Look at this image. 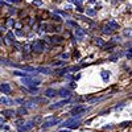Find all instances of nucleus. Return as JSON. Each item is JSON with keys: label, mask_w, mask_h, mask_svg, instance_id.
<instances>
[{"label": "nucleus", "mask_w": 132, "mask_h": 132, "mask_svg": "<svg viewBox=\"0 0 132 132\" xmlns=\"http://www.w3.org/2000/svg\"><path fill=\"white\" fill-rule=\"evenodd\" d=\"M36 70L40 71V73H42V74H50V73H52V70H50L49 68H37Z\"/></svg>", "instance_id": "obj_17"}, {"label": "nucleus", "mask_w": 132, "mask_h": 132, "mask_svg": "<svg viewBox=\"0 0 132 132\" xmlns=\"http://www.w3.org/2000/svg\"><path fill=\"white\" fill-rule=\"evenodd\" d=\"M62 41H63V38L60 37V36H53V37H50V42H52V44H60V42H62Z\"/></svg>", "instance_id": "obj_16"}, {"label": "nucleus", "mask_w": 132, "mask_h": 132, "mask_svg": "<svg viewBox=\"0 0 132 132\" xmlns=\"http://www.w3.org/2000/svg\"><path fill=\"white\" fill-rule=\"evenodd\" d=\"M16 35H17V36H23L24 33H23V30H20V29H19V30H16Z\"/></svg>", "instance_id": "obj_35"}, {"label": "nucleus", "mask_w": 132, "mask_h": 132, "mask_svg": "<svg viewBox=\"0 0 132 132\" xmlns=\"http://www.w3.org/2000/svg\"><path fill=\"white\" fill-rule=\"evenodd\" d=\"M27 112H28L27 108H23V107H20V108L17 110V114H19V115H27Z\"/></svg>", "instance_id": "obj_23"}, {"label": "nucleus", "mask_w": 132, "mask_h": 132, "mask_svg": "<svg viewBox=\"0 0 132 132\" xmlns=\"http://www.w3.org/2000/svg\"><path fill=\"white\" fill-rule=\"evenodd\" d=\"M5 42L8 44V45H11V44H13L15 42V36H13V33L12 32H8L7 33V37H5Z\"/></svg>", "instance_id": "obj_10"}, {"label": "nucleus", "mask_w": 132, "mask_h": 132, "mask_svg": "<svg viewBox=\"0 0 132 132\" xmlns=\"http://www.w3.org/2000/svg\"><path fill=\"white\" fill-rule=\"evenodd\" d=\"M95 45H98V46H104V41L102 40V38H95Z\"/></svg>", "instance_id": "obj_20"}, {"label": "nucleus", "mask_w": 132, "mask_h": 132, "mask_svg": "<svg viewBox=\"0 0 132 132\" xmlns=\"http://www.w3.org/2000/svg\"><path fill=\"white\" fill-rule=\"evenodd\" d=\"M15 75H20V77H23V78H25V77H29L28 73H24V71H13Z\"/></svg>", "instance_id": "obj_22"}, {"label": "nucleus", "mask_w": 132, "mask_h": 132, "mask_svg": "<svg viewBox=\"0 0 132 132\" xmlns=\"http://www.w3.org/2000/svg\"><path fill=\"white\" fill-rule=\"evenodd\" d=\"M0 103L5 104V106H11V104H13V101H12V99H9V98L2 96V98H0Z\"/></svg>", "instance_id": "obj_12"}, {"label": "nucleus", "mask_w": 132, "mask_h": 132, "mask_svg": "<svg viewBox=\"0 0 132 132\" xmlns=\"http://www.w3.org/2000/svg\"><path fill=\"white\" fill-rule=\"evenodd\" d=\"M66 25L74 27V28H78V24H77V21H73V20H68V21H66Z\"/></svg>", "instance_id": "obj_19"}, {"label": "nucleus", "mask_w": 132, "mask_h": 132, "mask_svg": "<svg viewBox=\"0 0 132 132\" xmlns=\"http://www.w3.org/2000/svg\"><path fill=\"white\" fill-rule=\"evenodd\" d=\"M108 25L111 27L112 29H118V28H119V24L116 23V21H114V20H111V21H108Z\"/></svg>", "instance_id": "obj_18"}, {"label": "nucleus", "mask_w": 132, "mask_h": 132, "mask_svg": "<svg viewBox=\"0 0 132 132\" xmlns=\"http://www.w3.org/2000/svg\"><path fill=\"white\" fill-rule=\"evenodd\" d=\"M53 65H54V66H61V65H63V61H57V62H53Z\"/></svg>", "instance_id": "obj_30"}, {"label": "nucleus", "mask_w": 132, "mask_h": 132, "mask_svg": "<svg viewBox=\"0 0 132 132\" xmlns=\"http://www.w3.org/2000/svg\"><path fill=\"white\" fill-rule=\"evenodd\" d=\"M2 114H3V116H7V118H13L15 116V111H13V110H4Z\"/></svg>", "instance_id": "obj_14"}, {"label": "nucleus", "mask_w": 132, "mask_h": 132, "mask_svg": "<svg viewBox=\"0 0 132 132\" xmlns=\"http://www.w3.org/2000/svg\"><path fill=\"white\" fill-rule=\"evenodd\" d=\"M68 103H69V99H63V101H61V102H57V103L52 104L50 106V110H58V108L63 107L65 104H68Z\"/></svg>", "instance_id": "obj_6"}, {"label": "nucleus", "mask_w": 132, "mask_h": 132, "mask_svg": "<svg viewBox=\"0 0 132 132\" xmlns=\"http://www.w3.org/2000/svg\"><path fill=\"white\" fill-rule=\"evenodd\" d=\"M40 120H41V118H40V116H37V118L33 119V122H35V124H36V123H38V122H40Z\"/></svg>", "instance_id": "obj_33"}, {"label": "nucleus", "mask_w": 132, "mask_h": 132, "mask_svg": "<svg viewBox=\"0 0 132 132\" xmlns=\"http://www.w3.org/2000/svg\"><path fill=\"white\" fill-rule=\"evenodd\" d=\"M0 44H3V40H2V36H0Z\"/></svg>", "instance_id": "obj_41"}, {"label": "nucleus", "mask_w": 132, "mask_h": 132, "mask_svg": "<svg viewBox=\"0 0 132 132\" xmlns=\"http://www.w3.org/2000/svg\"><path fill=\"white\" fill-rule=\"evenodd\" d=\"M124 33H126V36H131V37H132V29H129V30L127 29Z\"/></svg>", "instance_id": "obj_32"}, {"label": "nucleus", "mask_w": 132, "mask_h": 132, "mask_svg": "<svg viewBox=\"0 0 132 132\" xmlns=\"http://www.w3.org/2000/svg\"><path fill=\"white\" fill-rule=\"evenodd\" d=\"M119 40H120V38H119V37H114V42H118V41H119Z\"/></svg>", "instance_id": "obj_40"}, {"label": "nucleus", "mask_w": 132, "mask_h": 132, "mask_svg": "<svg viewBox=\"0 0 132 132\" xmlns=\"http://www.w3.org/2000/svg\"><path fill=\"white\" fill-rule=\"evenodd\" d=\"M69 57H70L69 53H62V54H61V58H62V60H69Z\"/></svg>", "instance_id": "obj_26"}, {"label": "nucleus", "mask_w": 132, "mask_h": 132, "mask_svg": "<svg viewBox=\"0 0 132 132\" xmlns=\"http://www.w3.org/2000/svg\"><path fill=\"white\" fill-rule=\"evenodd\" d=\"M16 2H19V0H8V3H16Z\"/></svg>", "instance_id": "obj_39"}, {"label": "nucleus", "mask_w": 132, "mask_h": 132, "mask_svg": "<svg viewBox=\"0 0 132 132\" xmlns=\"http://www.w3.org/2000/svg\"><path fill=\"white\" fill-rule=\"evenodd\" d=\"M30 48H32V45H28V44H27V45H24L23 49H24L25 53H29V52H30Z\"/></svg>", "instance_id": "obj_27"}, {"label": "nucleus", "mask_w": 132, "mask_h": 132, "mask_svg": "<svg viewBox=\"0 0 132 132\" xmlns=\"http://www.w3.org/2000/svg\"><path fill=\"white\" fill-rule=\"evenodd\" d=\"M54 20H57V21H61V17H60V16H54Z\"/></svg>", "instance_id": "obj_38"}, {"label": "nucleus", "mask_w": 132, "mask_h": 132, "mask_svg": "<svg viewBox=\"0 0 132 132\" xmlns=\"http://www.w3.org/2000/svg\"><path fill=\"white\" fill-rule=\"evenodd\" d=\"M25 85H29V86H38L41 82L38 79H33V78H29V77H25V78H23V81H21Z\"/></svg>", "instance_id": "obj_4"}, {"label": "nucleus", "mask_w": 132, "mask_h": 132, "mask_svg": "<svg viewBox=\"0 0 132 132\" xmlns=\"http://www.w3.org/2000/svg\"><path fill=\"white\" fill-rule=\"evenodd\" d=\"M13 24H15V21H13L12 19H11V20L8 21V25H13Z\"/></svg>", "instance_id": "obj_36"}, {"label": "nucleus", "mask_w": 132, "mask_h": 132, "mask_svg": "<svg viewBox=\"0 0 132 132\" xmlns=\"http://www.w3.org/2000/svg\"><path fill=\"white\" fill-rule=\"evenodd\" d=\"M61 122L60 119H57L56 116H49V118H46L45 120H44V123H42V129H46V128H50V127H53V126H56V124H58Z\"/></svg>", "instance_id": "obj_1"}, {"label": "nucleus", "mask_w": 132, "mask_h": 132, "mask_svg": "<svg viewBox=\"0 0 132 132\" xmlns=\"http://www.w3.org/2000/svg\"><path fill=\"white\" fill-rule=\"evenodd\" d=\"M85 35H86V30H83V29H81V28H75V38L77 40H83V37H85Z\"/></svg>", "instance_id": "obj_7"}, {"label": "nucleus", "mask_w": 132, "mask_h": 132, "mask_svg": "<svg viewBox=\"0 0 132 132\" xmlns=\"http://www.w3.org/2000/svg\"><path fill=\"white\" fill-rule=\"evenodd\" d=\"M86 13L89 15V16H95V15H96V11H95V9H91V8H89V9L86 11Z\"/></svg>", "instance_id": "obj_24"}, {"label": "nucleus", "mask_w": 132, "mask_h": 132, "mask_svg": "<svg viewBox=\"0 0 132 132\" xmlns=\"http://www.w3.org/2000/svg\"><path fill=\"white\" fill-rule=\"evenodd\" d=\"M101 75H102V78H103L104 81H107V79L110 78V73H108V71H106V70H103V71L101 73Z\"/></svg>", "instance_id": "obj_21"}, {"label": "nucleus", "mask_w": 132, "mask_h": 132, "mask_svg": "<svg viewBox=\"0 0 132 132\" xmlns=\"http://www.w3.org/2000/svg\"><path fill=\"white\" fill-rule=\"evenodd\" d=\"M102 30H103V33H104V35H112V32H114V29H112L111 27H110L108 24H107V25H104Z\"/></svg>", "instance_id": "obj_15"}, {"label": "nucleus", "mask_w": 132, "mask_h": 132, "mask_svg": "<svg viewBox=\"0 0 132 132\" xmlns=\"http://www.w3.org/2000/svg\"><path fill=\"white\" fill-rule=\"evenodd\" d=\"M0 91L4 94H9L11 93V85L9 83H2L0 85Z\"/></svg>", "instance_id": "obj_9"}, {"label": "nucleus", "mask_w": 132, "mask_h": 132, "mask_svg": "<svg viewBox=\"0 0 132 132\" xmlns=\"http://www.w3.org/2000/svg\"><path fill=\"white\" fill-rule=\"evenodd\" d=\"M35 127V122H27V123H24V126L20 128V132H27V131H29L30 128H33Z\"/></svg>", "instance_id": "obj_8"}, {"label": "nucleus", "mask_w": 132, "mask_h": 132, "mask_svg": "<svg viewBox=\"0 0 132 132\" xmlns=\"http://www.w3.org/2000/svg\"><path fill=\"white\" fill-rule=\"evenodd\" d=\"M58 95H61L62 98H69V96L71 95V93H70V90H68V89H61V90L58 91Z\"/></svg>", "instance_id": "obj_13"}, {"label": "nucleus", "mask_w": 132, "mask_h": 132, "mask_svg": "<svg viewBox=\"0 0 132 132\" xmlns=\"http://www.w3.org/2000/svg\"><path fill=\"white\" fill-rule=\"evenodd\" d=\"M3 120H4V119H3V118H0V122H3Z\"/></svg>", "instance_id": "obj_42"}, {"label": "nucleus", "mask_w": 132, "mask_h": 132, "mask_svg": "<svg viewBox=\"0 0 132 132\" xmlns=\"http://www.w3.org/2000/svg\"><path fill=\"white\" fill-rule=\"evenodd\" d=\"M58 93L54 90V89H46L45 90V96H48V98H54Z\"/></svg>", "instance_id": "obj_11"}, {"label": "nucleus", "mask_w": 132, "mask_h": 132, "mask_svg": "<svg viewBox=\"0 0 132 132\" xmlns=\"http://www.w3.org/2000/svg\"><path fill=\"white\" fill-rule=\"evenodd\" d=\"M77 11H78V12H83V8H82V7L79 5L78 8H77Z\"/></svg>", "instance_id": "obj_37"}, {"label": "nucleus", "mask_w": 132, "mask_h": 132, "mask_svg": "<svg viewBox=\"0 0 132 132\" xmlns=\"http://www.w3.org/2000/svg\"><path fill=\"white\" fill-rule=\"evenodd\" d=\"M70 2H71V3H74L75 5H78V7H79V5H81V3H82L81 0H70Z\"/></svg>", "instance_id": "obj_29"}, {"label": "nucleus", "mask_w": 132, "mask_h": 132, "mask_svg": "<svg viewBox=\"0 0 132 132\" xmlns=\"http://www.w3.org/2000/svg\"><path fill=\"white\" fill-rule=\"evenodd\" d=\"M89 111V108L87 107H85V106H77V107H74L73 110H71V115H74V116H77V114L78 115H83L85 112H87Z\"/></svg>", "instance_id": "obj_3"}, {"label": "nucleus", "mask_w": 132, "mask_h": 132, "mask_svg": "<svg viewBox=\"0 0 132 132\" xmlns=\"http://www.w3.org/2000/svg\"><path fill=\"white\" fill-rule=\"evenodd\" d=\"M25 106H27L28 108H35V107H36V104L33 103V101H29V102H27V103H25Z\"/></svg>", "instance_id": "obj_25"}, {"label": "nucleus", "mask_w": 132, "mask_h": 132, "mask_svg": "<svg viewBox=\"0 0 132 132\" xmlns=\"http://www.w3.org/2000/svg\"><path fill=\"white\" fill-rule=\"evenodd\" d=\"M81 116L82 115H78V116H74L69 120H66V122L62 124L63 127H70V128H75V127H78L79 123H81Z\"/></svg>", "instance_id": "obj_2"}, {"label": "nucleus", "mask_w": 132, "mask_h": 132, "mask_svg": "<svg viewBox=\"0 0 132 132\" xmlns=\"http://www.w3.org/2000/svg\"><path fill=\"white\" fill-rule=\"evenodd\" d=\"M81 2H85V0H81Z\"/></svg>", "instance_id": "obj_43"}, {"label": "nucleus", "mask_w": 132, "mask_h": 132, "mask_svg": "<svg viewBox=\"0 0 132 132\" xmlns=\"http://www.w3.org/2000/svg\"><path fill=\"white\" fill-rule=\"evenodd\" d=\"M33 4H35V5H42V2H41V0H33Z\"/></svg>", "instance_id": "obj_28"}, {"label": "nucleus", "mask_w": 132, "mask_h": 132, "mask_svg": "<svg viewBox=\"0 0 132 132\" xmlns=\"http://www.w3.org/2000/svg\"><path fill=\"white\" fill-rule=\"evenodd\" d=\"M32 49H33V52H36V53H41V52H44L42 42H41V41H35V42L32 44Z\"/></svg>", "instance_id": "obj_5"}, {"label": "nucleus", "mask_w": 132, "mask_h": 132, "mask_svg": "<svg viewBox=\"0 0 132 132\" xmlns=\"http://www.w3.org/2000/svg\"><path fill=\"white\" fill-rule=\"evenodd\" d=\"M126 56H127L128 58H132V49H129V50L127 52V54H126Z\"/></svg>", "instance_id": "obj_31"}, {"label": "nucleus", "mask_w": 132, "mask_h": 132, "mask_svg": "<svg viewBox=\"0 0 132 132\" xmlns=\"http://www.w3.org/2000/svg\"><path fill=\"white\" fill-rule=\"evenodd\" d=\"M56 12H57V13H60V15H62V16H66V15H68L66 12H63V11H56Z\"/></svg>", "instance_id": "obj_34"}]
</instances>
